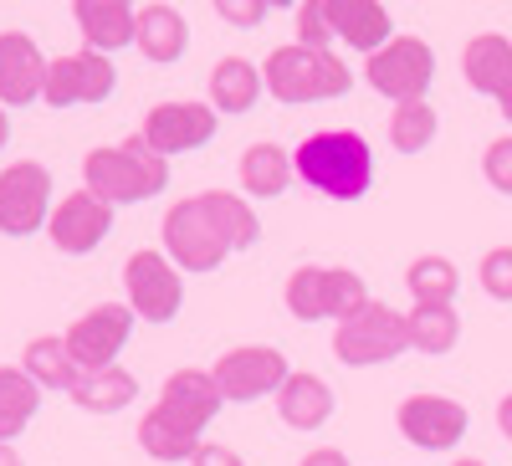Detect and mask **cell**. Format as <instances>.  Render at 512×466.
I'll list each match as a JSON object with an SVG mask.
<instances>
[{"mask_svg":"<svg viewBox=\"0 0 512 466\" xmlns=\"http://www.w3.org/2000/svg\"><path fill=\"white\" fill-rule=\"evenodd\" d=\"M267 88L282 103H318L349 88V67L328 47H282L267 57Z\"/></svg>","mask_w":512,"mask_h":466,"instance_id":"obj_3","label":"cell"},{"mask_svg":"<svg viewBox=\"0 0 512 466\" xmlns=\"http://www.w3.org/2000/svg\"><path fill=\"white\" fill-rule=\"evenodd\" d=\"M47 200H52V180L47 169L21 159L0 175V231L11 236H31L41 221H47Z\"/></svg>","mask_w":512,"mask_h":466,"instance_id":"obj_8","label":"cell"},{"mask_svg":"<svg viewBox=\"0 0 512 466\" xmlns=\"http://www.w3.org/2000/svg\"><path fill=\"white\" fill-rule=\"evenodd\" d=\"M328 31H338L349 41V47L359 52H379V47H390V11L374 6V0H328Z\"/></svg>","mask_w":512,"mask_h":466,"instance_id":"obj_19","label":"cell"},{"mask_svg":"<svg viewBox=\"0 0 512 466\" xmlns=\"http://www.w3.org/2000/svg\"><path fill=\"white\" fill-rule=\"evenodd\" d=\"M195 466H246V461L226 446H195Z\"/></svg>","mask_w":512,"mask_h":466,"instance_id":"obj_36","label":"cell"},{"mask_svg":"<svg viewBox=\"0 0 512 466\" xmlns=\"http://www.w3.org/2000/svg\"><path fill=\"white\" fill-rule=\"evenodd\" d=\"M297 36H303V47H323V41L333 36V31H328V11L318 6V0L297 11Z\"/></svg>","mask_w":512,"mask_h":466,"instance_id":"obj_34","label":"cell"},{"mask_svg":"<svg viewBox=\"0 0 512 466\" xmlns=\"http://www.w3.org/2000/svg\"><path fill=\"white\" fill-rule=\"evenodd\" d=\"M292 164L313 190L333 200H359L369 190V144L359 134H313Z\"/></svg>","mask_w":512,"mask_h":466,"instance_id":"obj_2","label":"cell"},{"mask_svg":"<svg viewBox=\"0 0 512 466\" xmlns=\"http://www.w3.org/2000/svg\"><path fill=\"white\" fill-rule=\"evenodd\" d=\"M390 139H395L400 154H420L425 144L436 139V113H431V103H425V98L400 103L395 118H390Z\"/></svg>","mask_w":512,"mask_h":466,"instance_id":"obj_31","label":"cell"},{"mask_svg":"<svg viewBox=\"0 0 512 466\" xmlns=\"http://www.w3.org/2000/svg\"><path fill=\"white\" fill-rule=\"evenodd\" d=\"M128 328H134V313L118 303H103L88 318H77V328L67 333V349L82 369H108L113 354L128 344Z\"/></svg>","mask_w":512,"mask_h":466,"instance_id":"obj_11","label":"cell"},{"mask_svg":"<svg viewBox=\"0 0 512 466\" xmlns=\"http://www.w3.org/2000/svg\"><path fill=\"white\" fill-rule=\"evenodd\" d=\"M77 21L88 31L93 52H113V47H128L134 41V11L123 0H77Z\"/></svg>","mask_w":512,"mask_h":466,"instance_id":"obj_22","label":"cell"},{"mask_svg":"<svg viewBox=\"0 0 512 466\" xmlns=\"http://www.w3.org/2000/svg\"><path fill=\"white\" fill-rule=\"evenodd\" d=\"M405 349H410V323L400 313H390L384 303H364L349 318H338L333 354L344 364H379V359H395Z\"/></svg>","mask_w":512,"mask_h":466,"instance_id":"obj_4","label":"cell"},{"mask_svg":"<svg viewBox=\"0 0 512 466\" xmlns=\"http://www.w3.org/2000/svg\"><path fill=\"white\" fill-rule=\"evenodd\" d=\"M134 41L144 47V57L175 62L185 52V16L175 6H144L134 11Z\"/></svg>","mask_w":512,"mask_h":466,"instance_id":"obj_21","label":"cell"},{"mask_svg":"<svg viewBox=\"0 0 512 466\" xmlns=\"http://www.w3.org/2000/svg\"><path fill=\"white\" fill-rule=\"evenodd\" d=\"M36 415V385L21 369H0V441H11Z\"/></svg>","mask_w":512,"mask_h":466,"instance_id":"obj_28","label":"cell"},{"mask_svg":"<svg viewBox=\"0 0 512 466\" xmlns=\"http://www.w3.org/2000/svg\"><path fill=\"white\" fill-rule=\"evenodd\" d=\"M0 466H21V461H16V451H11L6 441H0Z\"/></svg>","mask_w":512,"mask_h":466,"instance_id":"obj_40","label":"cell"},{"mask_svg":"<svg viewBox=\"0 0 512 466\" xmlns=\"http://www.w3.org/2000/svg\"><path fill=\"white\" fill-rule=\"evenodd\" d=\"M256 93H262V77H256V67L241 62V57H226L216 72H210V98H216V108H226V113H246L256 103Z\"/></svg>","mask_w":512,"mask_h":466,"instance_id":"obj_24","label":"cell"},{"mask_svg":"<svg viewBox=\"0 0 512 466\" xmlns=\"http://www.w3.org/2000/svg\"><path fill=\"white\" fill-rule=\"evenodd\" d=\"M134 379H128L123 369H82V379L72 385V400L82 405V410H123L128 400H134Z\"/></svg>","mask_w":512,"mask_h":466,"instance_id":"obj_23","label":"cell"},{"mask_svg":"<svg viewBox=\"0 0 512 466\" xmlns=\"http://www.w3.org/2000/svg\"><path fill=\"white\" fill-rule=\"evenodd\" d=\"M482 287L492 292V298L512 303V246L487 251V262H482Z\"/></svg>","mask_w":512,"mask_h":466,"instance_id":"obj_33","label":"cell"},{"mask_svg":"<svg viewBox=\"0 0 512 466\" xmlns=\"http://www.w3.org/2000/svg\"><path fill=\"white\" fill-rule=\"evenodd\" d=\"M164 246L175 251V262L185 267V272H210L221 257H226V236L216 231V221L205 216V205L200 200H185V205H175L164 216Z\"/></svg>","mask_w":512,"mask_h":466,"instance_id":"obj_7","label":"cell"},{"mask_svg":"<svg viewBox=\"0 0 512 466\" xmlns=\"http://www.w3.org/2000/svg\"><path fill=\"white\" fill-rule=\"evenodd\" d=\"M200 205H205V216L216 221V231L226 236V246H251L256 241V216H251V205H241L236 195L210 190V195H200Z\"/></svg>","mask_w":512,"mask_h":466,"instance_id":"obj_29","label":"cell"},{"mask_svg":"<svg viewBox=\"0 0 512 466\" xmlns=\"http://www.w3.org/2000/svg\"><path fill=\"white\" fill-rule=\"evenodd\" d=\"M210 379H216L221 400H256V395H267V390L282 385L287 364H282L277 349H231Z\"/></svg>","mask_w":512,"mask_h":466,"instance_id":"obj_12","label":"cell"},{"mask_svg":"<svg viewBox=\"0 0 512 466\" xmlns=\"http://www.w3.org/2000/svg\"><path fill=\"white\" fill-rule=\"evenodd\" d=\"M108 226H113V205H103L93 190H77L52 210V241L62 251H72V257L77 251H93L108 236Z\"/></svg>","mask_w":512,"mask_h":466,"instance_id":"obj_17","label":"cell"},{"mask_svg":"<svg viewBox=\"0 0 512 466\" xmlns=\"http://www.w3.org/2000/svg\"><path fill=\"white\" fill-rule=\"evenodd\" d=\"M216 134V113L200 103H159L144 123V144L154 154H180V149H200Z\"/></svg>","mask_w":512,"mask_h":466,"instance_id":"obj_14","label":"cell"},{"mask_svg":"<svg viewBox=\"0 0 512 466\" xmlns=\"http://www.w3.org/2000/svg\"><path fill=\"white\" fill-rule=\"evenodd\" d=\"M287 175H292V164L277 144H251L246 159H241V180H246L251 195H282Z\"/></svg>","mask_w":512,"mask_h":466,"instance_id":"obj_26","label":"cell"},{"mask_svg":"<svg viewBox=\"0 0 512 466\" xmlns=\"http://www.w3.org/2000/svg\"><path fill=\"white\" fill-rule=\"evenodd\" d=\"M303 466H349V456L344 451H308Z\"/></svg>","mask_w":512,"mask_h":466,"instance_id":"obj_38","label":"cell"},{"mask_svg":"<svg viewBox=\"0 0 512 466\" xmlns=\"http://www.w3.org/2000/svg\"><path fill=\"white\" fill-rule=\"evenodd\" d=\"M461 72H466V82H472L477 93L497 98V108L512 123V41H502L492 31L472 36V41H466V52H461Z\"/></svg>","mask_w":512,"mask_h":466,"instance_id":"obj_15","label":"cell"},{"mask_svg":"<svg viewBox=\"0 0 512 466\" xmlns=\"http://www.w3.org/2000/svg\"><path fill=\"white\" fill-rule=\"evenodd\" d=\"M277 410H282L287 426L313 431V426H323L328 410H333V390L323 385L318 374H287L282 379V395H277Z\"/></svg>","mask_w":512,"mask_h":466,"instance_id":"obj_20","label":"cell"},{"mask_svg":"<svg viewBox=\"0 0 512 466\" xmlns=\"http://www.w3.org/2000/svg\"><path fill=\"white\" fill-rule=\"evenodd\" d=\"M364 282L354 272H328V267H303L287 282V308L297 318H349L364 308Z\"/></svg>","mask_w":512,"mask_h":466,"instance_id":"obj_5","label":"cell"},{"mask_svg":"<svg viewBox=\"0 0 512 466\" xmlns=\"http://www.w3.org/2000/svg\"><path fill=\"white\" fill-rule=\"evenodd\" d=\"M82 169H88V190L103 205H128V200L159 195L164 180H169L164 154H154L144 144V134H134L128 144H118V149H93Z\"/></svg>","mask_w":512,"mask_h":466,"instance_id":"obj_1","label":"cell"},{"mask_svg":"<svg viewBox=\"0 0 512 466\" xmlns=\"http://www.w3.org/2000/svg\"><path fill=\"white\" fill-rule=\"evenodd\" d=\"M410 292H415V308H451V298H456V267L446 257H420L410 267Z\"/></svg>","mask_w":512,"mask_h":466,"instance_id":"obj_27","label":"cell"},{"mask_svg":"<svg viewBox=\"0 0 512 466\" xmlns=\"http://www.w3.org/2000/svg\"><path fill=\"white\" fill-rule=\"evenodd\" d=\"M456 466H487V461H456Z\"/></svg>","mask_w":512,"mask_h":466,"instance_id":"obj_42","label":"cell"},{"mask_svg":"<svg viewBox=\"0 0 512 466\" xmlns=\"http://www.w3.org/2000/svg\"><path fill=\"white\" fill-rule=\"evenodd\" d=\"M113 62L103 52H77V57H57L47 67V88H41V98H47L52 108H67V103H103L113 93Z\"/></svg>","mask_w":512,"mask_h":466,"instance_id":"obj_9","label":"cell"},{"mask_svg":"<svg viewBox=\"0 0 512 466\" xmlns=\"http://www.w3.org/2000/svg\"><path fill=\"white\" fill-rule=\"evenodd\" d=\"M123 282H128V303H134V313H144L149 323H169V318H175V308H180V277L164 267L159 251H139V257H128Z\"/></svg>","mask_w":512,"mask_h":466,"instance_id":"obj_10","label":"cell"},{"mask_svg":"<svg viewBox=\"0 0 512 466\" xmlns=\"http://www.w3.org/2000/svg\"><path fill=\"white\" fill-rule=\"evenodd\" d=\"M216 410H221V390H216L210 374H195V369L169 374V385L159 395V415L169 420V426H180L185 436H200V426Z\"/></svg>","mask_w":512,"mask_h":466,"instance_id":"obj_16","label":"cell"},{"mask_svg":"<svg viewBox=\"0 0 512 466\" xmlns=\"http://www.w3.org/2000/svg\"><path fill=\"white\" fill-rule=\"evenodd\" d=\"M139 441H144V451L149 456H159V461H185V456H195V436H185L180 426H169V420L159 415V410H149L144 415V426H139Z\"/></svg>","mask_w":512,"mask_h":466,"instance_id":"obj_32","label":"cell"},{"mask_svg":"<svg viewBox=\"0 0 512 466\" xmlns=\"http://www.w3.org/2000/svg\"><path fill=\"white\" fill-rule=\"evenodd\" d=\"M26 369L36 374V385H52V390H72L82 379V364L72 359V349L62 338H36L26 349Z\"/></svg>","mask_w":512,"mask_h":466,"instance_id":"obj_25","label":"cell"},{"mask_svg":"<svg viewBox=\"0 0 512 466\" xmlns=\"http://www.w3.org/2000/svg\"><path fill=\"white\" fill-rule=\"evenodd\" d=\"M487 180H492L502 195H512V139H497V144L487 149Z\"/></svg>","mask_w":512,"mask_h":466,"instance_id":"obj_35","label":"cell"},{"mask_svg":"<svg viewBox=\"0 0 512 466\" xmlns=\"http://www.w3.org/2000/svg\"><path fill=\"white\" fill-rule=\"evenodd\" d=\"M41 88H47V62H41L36 41L26 31H6L0 36V98L31 103Z\"/></svg>","mask_w":512,"mask_h":466,"instance_id":"obj_18","label":"cell"},{"mask_svg":"<svg viewBox=\"0 0 512 466\" xmlns=\"http://www.w3.org/2000/svg\"><path fill=\"white\" fill-rule=\"evenodd\" d=\"M6 134H11V123H6V113H0V149H6Z\"/></svg>","mask_w":512,"mask_h":466,"instance_id":"obj_41","label":"cell"},{"mask_svg":"<svg viewBox=\"0 0 512 466\" xmlns=\"http://www.w3.org/2000/svg\"><path fill=\"white\" fill-rule=\"evenodd\" d=\"M400 431L415 446H425V451H446L466 431V410L456 400H446V395H410L400 405Z\"/></svg>","mask_w":512,"mask_h":466,"instance_id":"obj_13","label":"cell"},{"mask_svg":"<svg viewBox=\"0 0 512 466\" xmlns=\"http://www.w3.org/2000/svg\"><path fill=\"white\" fill-rule=\"evenodd\" d=\"M497 426H502V436H512V395L497 405Z\"/></svg>","mask_w":512,"mask_h":466,"instance_id":"obj_39","label":"cell"},{"mask_svg":"<svg viewBox=\"0 0 512 466\" xmlns=\"http://www.w3.org/2000/svg\"><path fill=\"white\" fill-rule=\"evenodd\" d=\"M226 21H241V26H251V21H262V6H236V0H221L216 6Z\"/></svg>","mask_w":512,"mask_h":466,"instance_id":"obj_37","label":"cell"},{"mask_svg":"<svg viewBox=\"0 0 512 466\" xmlns=\"http://www.w3.org/2000/svg\"><path fill=\"white\" fill-rule=\"evenodd\" d=\"M431 72H436V57L415 36H400V41H390V47H379L369 57V82L384 98H400V103H415L431 88Z\"/></svg>","mask_w":512,"mask_h":466,"instance_id":"obj_6","label":"cell"},{"mask_svg":"<svg viewBox=\"0 0 512 466\" xmlns=\"http://www.w3.org/2000/svg\"><path fill=\"white\" fill-rule=\"evenodd\" d=\"M405 323H410V349H420V354H446L461 333L451 308H415Z\"/></svg>","mask_w":512,"mask_h":466,"instance_id":"obj_30","label":"cell"}]
</instances>
